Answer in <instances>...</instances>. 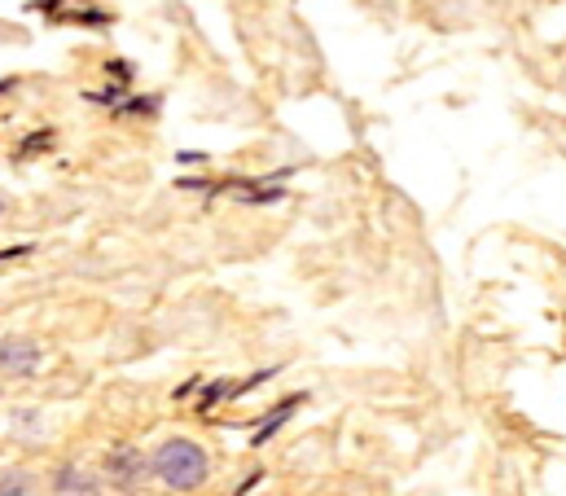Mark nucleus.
Returning a JSON list of instances; mask_svg holds the SVG:
<instances>
[{"label":"nucleus","mask_w":566,"mask_h":496,"mask_svg":"<svg viewBox=\"0 0 566 496\" xmlns=\"http://www.w3.org/2000/svg\"><path fill=\"white\" fill-rule=\"evenodd\" d=\"M149 471H154L167 488L193 493V488L207 484L211 462H207V453H202L193 440H167V444H158V453L149 457Z\"/></svg>","instance_id":"1"},{"label":"nucleus","mask_w":566,"mask_h":496,"mask_svg":"<svg viewBox=\"0 0 566 496\" xmlns=\"http://www.w3.org/2000/svg\"><path fill=\"white\" fill-rule=\"evenodd\" d=\"M145 475H149V462H145L142 448L124 444V448L106 453V484H111V488H119V493H133V488H142Z\"/></svg>","instance_id":"2"},{"label":"nucleus","mask_w":566,"mask_h":496,"mask_svg":"<svg viewBox=\"0 0 566 496\" xmlns=\"http://www.w3.org/2000/svg\"><path fill=\"white\" fill-rule=\"evenodd\" d=\"M35 365H40V343L35 339H22V334L0 339V373L22 378V373H35Z\"/></svg>","instance_id":"3"},{"label":"nucleus","mask_w":566,"mask_h":496,"mask_svg":"<svg viewBox=\"0 0 566 496\" xmlns=\"http://www.w3.org/2000/svg\"><path fill=\"white\" fill-rule=\"evenodd\" d=\"M53 493L57 496H102V484H97L84 466H62L57 479H53Z\"/></svg>","instance_id":"4"},{"label":"nucleus","mask_w":566,"mask_h":496,"mask_svg":"<svg viewBox=\"0 0 566 496\" xmlns=\"http://www.w3.org/2000/svg\"><path fill=\"white\" fill-rule=\"evenodd\" d=\"M35 479L22 466H0V496H31Z\"/></svg>","instance_id":"5"},{"label":"nucleus","mask_w":566,"mask_h":496,"mask_svg":"<svg viewBox=\"0 0 566 496\" xmlns=\"http://www.w3.org/2000/svg\"><path fill=\"white\" fill-rule=\"evenodd\" d=\"M0 216H4V198H0Z\"/></svg>","instance_id":"6"}]
</instances>
